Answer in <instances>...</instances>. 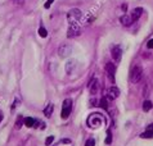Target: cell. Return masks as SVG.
<instances>
[{
    "label": "cell",
    "mask_w": 153,
    "mask_h": 146,
    "mask_svg": "<svg viewBox=\"0 0 153 146\" xmlns=\"http://www.w3.org/2000/svg\"><path fill=\"white\" fill-rule=\"evenodd\" d=\"M103 122H104V118L102 117L99 113H93L90 117L88 118V126L91 128H98Z\"/></svg>",
    "instance_id": "6da1fadb"
},
{
    "label": "cell",
    "mask_w": 153,
    "mask_h": 146,
    "mask_svg": "<svg viewBox=\"0 0 153 146\" xmlns=\"http://www.w3.org/2000/svg\"><path fill=\"white\" fill-rule=\"evenodd\" d=\"M37 32H39V35H40L41 37H46V36H48V33H46V29H45L44 27H40Z\"/></svg>",
    "instance_id": "e0dca14e"
},
{
    "label": "cell",
    "mask_w": 153,
    "mask_h": 146,
    "mask_svg": "<svg viewBox=\"0 0 153 146\" xmlns=\"http://www.w3.org/2000/svg\"><path fill=\"white\" fill-rule=\"evenodd\" d=\"M152 106H153V104H152V101H149V100H146L143 102V110L144 111H149L152 109Z\"/></svg>",
    "instance_id": "4fadbf2b"
},
{
    "label": "cell",
    "mask_w": 153,
    "mask_h": 146,
    "mask_svg": "<svg viewBox=\"0 0 153 146\" xmlns=\"http://www.w3.org/2000/svg\"><path fill=\"white\" fill-rule=\"evenodd\" d=\"M100 106H103L104 109H107V100H105L104 97H103V99H102V100H100Z\"/></svg>",
    "instance_id": "44dd1931"
},
{
    "label": "cell",
    "mask_w": 153,
    "mask_h": 146,
    "mask_svg": "<svg viewBox=\"0 0 153 146\" xmlns=\"http://www.w3.org/2000/svg\"><path fill=\"white\" fill-rule=\"evenodd\" d=\"M130 78H131V82L133 83H139L143 78V69L142 67L139 66H135L131 71V74H130Z\"/></svg>",
    "instance_id": "7a4b0ae2"
},
{
    "label": "cell",
    "mask_w": 153,
    "mask_h": 146,
    "mask_svg": "<svg viewBox=\"0 0 153 146\" xmlns=\"http://www.w3.org/2000/svg\"><path fill=\"white\" fill-rule=\"evenodd\" d=\"M118 96H120V90L116 86H112L107 90V99H109V100H116Z\"/></svg>",
    "instance_id": "52a82bcc"
},
{
    "label": "cell",
    "mask_w": 153,
    "mask_h": 146,
    "mask_svg": "<svg viewBox=\"0 0 153 146\" xmlns=\"http://www.w3.org/2000/svg\"><path fill=\"white\" fill-rule=\"evenodd\" d=\"M105 72H107V76H108V78L112 81H114V73H116V66L112 63H107L105 64Z\"/></svg>",
    "instance_id": "ba28073f"
},
{
    "label": "cell",
    "mask_w": 153,
    "mask_h": 146,
    "mask_svg": "<svg viewBox=\"0 0 153 146\" xmlns=\"http://www.w3.org/2000/svg\"><path fill=\"white\" fill-rule=\"evenodd\" d=\"M112 142V133L111 131L107 132V139H105V144H111Z\"/></svg>",
    "instance_id": "ac0fdd59"
},
{
    "label": "cell",
    "mask_w": 153,
    "mask_h": 146,
    "mask_svg": "<svg viewBox=\"0 0 153 146\" xmlns=\"http://www.w3.org/2000/svg\"><path fill=\"white\" fill-rule=\"evenodd\" d=\"M53 109H54V106H53L52 102H50V104H48V106H46L45 110H44L45 117H50V115H52V113H53Z\"/></svg>",
    "instance_id": "7c38bea8"
},
{
    "label": "cell",
    "mask_w": 153,
    "mask_h": 146,
    "mask_svg": "<svg viewBox=\"0 0 153 146\" xmlns=\"http://www.w3.org/2000/svg\"><path fill=\"white\" fill-rule=\"evenodd\" d=\"M71 110H72V100L71 99H66L62 105V118L63 119L68 118L71 114Z\"/></svg>",
    "instance_id": "3957f363"
},
{
    "label": "cell",
    "mask_w": 153,
    "mask_h": 146,
    "mask_svg": "<svg viewBox=\"0 0 153 146\" xmlns=\"http://www.w3.org/2000/svg\"><path fill=\"white\" fill-rule=\"evenodd\" d=\"M53 140H54V137H53V136H50V137H48V139H46V140H45V145H48V146H49L50 144H52V142H53Z\"/></svg>",
    "instance_id": "ffe728a7"
},
{
    "label": "cell",
    "mask_w": 153,
    "mask_h": 146,
    "mask_svg": "<svg viewBox=\"0 0 153 146\" xmlns=\"http://www.w3.org/2000/svg\"><path fill=\"white\" fill-rule=\"evenodd\" d=\"M111 55L112 59L114 62H120L121 60V55H122V49L120 45H114L113 48L111 49Z\"/></svg>",
    "instance_id": "8992f818"
},
{
    "label": "cell",
    "mask_w": 153,
    "mask_h": 146,
    "mask_svg": "<svg viewBox=\"0 0 153 146\" xmlns=\"http://www.w3.org/2000/svg\"><path fill=\"white\" fill-rule=\"evenodd\" d=\"M143 14V8H135L133 10V13L130 14V18H131V22H137V21L140 18V15Z\"/></svg>",
    "instance_id": "9c48e42d"
},
{
    "label": "cell",
    "mask_w": 153,
    "mask_h": 146,
    "mask_svg": "<svg viewBox=\"0 0 153 146\" xmlns=\"http://www.w3.org/2000/svg\"><path fill=\"white\" fill-rule=\"evenodd\" d=\"M23 122H25V118H22V117L19 115V117L17 118V121H16V130H19V128L22 127Z\"/></svg>",
    "instance_id": "2e32d148"
},
{
    "label": "cell",
    "mask_w": 153,
    "mask_h": 146,
    "mask_svg": "<svg viewBox=\"0 0 153 146\" xmlns=\"http://www.w3.org/2000/svg\"><path fill=\"white\" fill-rule=\"evenodd\" d=\"M99 90H100V82H99V80H91L90 81V83H89V91H90L91 95H97L98 92H99Z\"/></svg>",
    "instance_id": "5b68a950"
},
{
    "label": "cell",
    "mask_w": 153,
    "mask_h": 146,
    "mask_svg": "<svg viewBox=\"0 0 153 146\" xmlns=\"http://www.w3.org/2000/svg\"><path fill=\"white\" fill-rule=\"evenodd\" d=\"M94 145H95L94 139H89V140L86 141V144H85V146H94Z\"/></svg>",
    "instance_id": "d6986e66"
},
{
    "label": "cell",
    "mask_w": 153,
    "mask_h": 146,
    "mask_svg": "<svg viewBox=\"0 0 153 146\" xmlns=\"http://www.w3.org/2000/svg\"><path fill=\"white\" fill-rule=\"evenodd\" d=\"M1 121H3V113L0 111V123H1Z\"/></svg>",
    "instance_id": "d4e9b609"
},
{
    "label": "cell",
    "mask_w": 153,
    "mask_h": 146,
    "mask_svg": "<svg viewBox=\"0 0 153 146\" xmlns=\"http://www.w3.org/2000/svg\"><path fill=\"white\" fill-rule=\"evenodd\" d=\"M71 53V48L70 46H67V45H63L59 48V57H62V58H66V57H68Z\"/></svg>",
    "instance_id": "30bf717a"
},
{
    "label": "cell",
    "mask_w": 153,
    "mask_h": 146,
    "mask_svg": "<svg viewBox=\"0 0 153 146\" xmlns=\"http://www.w3.org/2000/svg\"><path fill=\"white\" fill-rule=\"evenodd\" d=\"M140 137H142V139H152L153 137V131L147 130L146 132H143V133L140 135Z\"/></svg>",
    "instance_id": "5bb4252c"
},
{
    "label": "cell",
    "mask_w": 153,
    "mask_h": 146,
    "mask_svg": "<svg viewBox=\"0 0 153 146\" xmlns=\"http://www.w3.org/2000/svg\"><path fill=\"white\" fill-rule=\"evenodd\" d=\"M25 124H26L27 127H33V126H35V119H33V118H30V117L25 118Z\"/></svg>",
    "instance_id": "9a60e30c"
},
{
    "label": "cell",
    "mask_w": 153,
    "mask_h": 146,
    "mask_svg": "<svg viewBox=\"0 0 153 146\" xmlns=\"http://www.w3.org/2000/svg\"><path fill=\"white\" fill-rule=\"evenodd\" d=\"M53 1H54V0H48V1L45 3V5H44V7H45V8H49V7L53 4Z\"/></svg>",
    "instance_id": "603a6c76"
},
{
    "label": "cell",
    "mask_w": 153,
    "mask_h": 146,
    "mask_svg": "<svg viewBox=\"0 0 153 146\" xmlns=\"http://www.w3.org/2000/svg\"><path fill=\"white\" fill-rule=\"evenodd\" d=\"M120 22H121L122 24H124V26H130L131 23H133V22H131L130 15H126V14L121 17V18H120Z\"/></svg>",
    "instance_id": "8fae6325"
},
{
    "label": "cell",
    "mask_w": 153,
    "mask_h": 146,
    "mask_svg": "<svg viewBox=\"0 0 153 146\" xmlns=\"http://www.w3.org/2000/svg\"><path fill=\"white\" fill-rule=\"evenodd\" d=\"M79 35H80V28L77 26V22L72 21V22H70V28H68V33H67V36L68 37H75V36H79Z\"/></svg>",
    "instance_id": "277c9868"
},
{
    "label": "cell",
    "mask_w": 153,
    "mask_h": 146,
    "mask_svg": "<svg viewBox=\"0 0 153 146\" xmlns=\"http://www.w3.org/2000/svg\"><path fill=\"white\" fill-rule=\"evenodd\" d=\"M147 130H151V131H153V124H151V126H148V127H147Z\"/></svg>",
    "instance_id": "cb8c5ba5"
},
{
    "label": "cell",
    "mask_w": 153,
    "mask_h": 146,
    "mask_svg": "<svg viewBox=\"0 0 153 146\" xmlns=\"http://www.w3.org/2000/svg\"><path fill=\"white\" fill-rule=\"evenodd\" d=\"M147 48H148V49H152V48H153V38H151V40L148 41V44H147Z\"/></svg>",
    "instance_id": "7402d4cb"
}]
</instances>
